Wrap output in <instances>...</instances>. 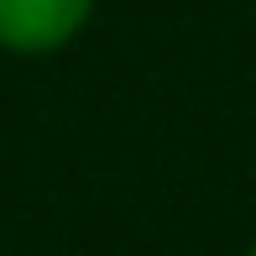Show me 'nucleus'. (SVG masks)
I'll list each match as a JSON object with an SVG mask.
<instances>
[{
    "label": "nucleus",
    "instance_id": "1",
    "mask_svg": "<svg viewBox=\"0 0 256 256\" xmlns=\"http://www.w3.org/2000/svg\"><path fill=\"white\" fill-rule=\"evenodd\" d=\"M100 0H0V52L52 58L94 21Z\"/></svg>",
    "mask_w": 256,
    "mask_h": 256
},
{
    "label": "nucleus",
    "instance_id": "2",
    "mask_svg": "<svg viewBox=\"0 0 256 256\" xmlns=\"http://www.w3.org/2000/svg\"><path fill=\"white\" fill-rule=\"evenodd\" d=\"M246 256H256V240H251V246H246Z\"/></svg>",
    "mask_w": 256,
    "mask_h": 256
}]
</instances>
